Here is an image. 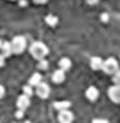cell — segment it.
<instances>
[{"instance_id":"6da1fadb","label":"cell","mask_w":120,"mask_h":123,"mask_svg":"<svg viewBox=\"0 0 120 123\" xmlns=\"http://www.w3.org/2000/svg\"><path fill=\"white\" fill-rule=\"evenodd\" d=\"M29 52H31V55L34 56L35 59L40 60V59L46 58V55L48 54V48H47V46L44 43H41V42H35V43H32L31 47H29Z\"/></svg>"},{"instance_id":"7a4b0ae2","label":"cell","mask_w":120,"mask_h":123,"mask_svg":"<svg viewBox=\"0 0 120 123\" xmlns=\"http://www.w3.org/2000/svg\"><path fill=\"white\" fill-rule=\"evenodd\" d=\"M11 46H12V52L13 54H22L25 49L27 46V42L23 36H15L11 42Z\"/></svg>"},{"instance_id":"3957f363","label":"cell","mask_w":120,"mask_h":123,"mask_svg":"<svg viewBox=\"0 0 120 123\" xmlns=\"http://www.w3.org/2000/svg\"><path fill=\"white\" fill-rule=\"evenodd\" d=\"M102 68L105 74H115L116 71H119V64H117V62L114 58H109L103 63Z\"/></svg>"},{"instance_id":"277c9868","label":"cell","mask_w":120,"mask_h":123,"mask_svg":"<svg viewBox=\"0 0 120 123\" xmlns=\"http://www.w3.org/2000/svg\"><path fill=\"white\" fill-rule=\"evenodd\" d=\"M49 92H51V90H49V86L47 83H41L40 82L39 84H37V88H36V94L40 96L41 99H46L48 98Z\"/></svg>"},{"instance_id":"5b68a950","label":"cell","mask_w":120,"mask_h":123,"mask_svg":"<svg viewBox=\"0 0 120 123\" xmlns=\"http://www.w3.org/2000/svg\"><path fill=\"white\" fill-rule=\"evenodd\" d=\"M29 103H31V100H29V96L25 95V94H23V95H20L17 98V100H16V106H17L19 110H23L24 111L25 108L29 107Z\"/></svg>"},{"instance_id":"8992f818","label":"cell","mask_w":120,"mask_h":123,"mask_svg":"<svg viewBox=\"0 0 120 123\" xmlns=\"http://www.w3.org/2000/svg\"><path fill=\"white\" fill-rule=\"evenodd\" d=\"M108 95H109L112 102L120 103V84H115L114 87H111L108 90Z\"/></svg>"},{"instance_id":"52a82bcc","label":"cell","mask_w":120,"mask_h":123,"mask_svg":"<svg viewBox=\"0 0 120 123\" xmlns=\"http://www.w3.org/2000/svg\"><path fill=\"white\" fill-rule=\"evenodd\" d=\"M57 119H59V122H62V123H69V122L74 120V114H72L71 111H68L67 108H65V110L60 111Z\"/></svg>"},{"instance_id":"ba28073f","label":"cell","mask_w":120,"mask_h":123,"mask_svg":"<svg viewBox=\"0 0 120 123\" xmlns=\"http://www.w3.org/2000/svg\"><path fill=\"white\" fill-rule=\"evenodd\" d=\"M0 54L4 56V58H8V56L12 55V46H11V42H1L0 44Z\"/></svg>"},{"instance_id":"9c48e42d","label":"cell","mask_w":120,"mask_h":123,"mask_svg":"<svg viewBox=\"0 0 120 123\" xmlns=\"http://www.w3.org/2000/svg\"><path fill=\"white\" fill-rule=\"evenodd\" d=\"M86 96H87V98H88L91 102L96 100V99H97V96H99L97 88H96V87H89V88L87 90V92H86Z\"/></svg>"},{"instance_id":"30bf717a","label":"cell","mask_w":120,"mask_h":123,"mask_svg":"<svg viewBox=\"0 0 120 123\" xmlns=\"http://www.w3.org/2000/svg\"><path fill=\"white\" fill-rule=\"evenodd\" d=\"M64 79H65V75H64V71H63L62 68L53 72L52 80L55 82V83H62V82H64Z\"/></svg>"},{"instance_id":"8fae6325","label":"cell","mask_w":120,"mask_h":123,"mask_svg":"<svg viewBox=\"0 0 120 123\" xmlns=\"http://www.w3.org/2000/svg\"><path fill=\"white\" fill-rule=\"evenodd\" d=\"M103 66V60L102 58H97V56H95V58L91 59V67H92V70H100Z\"/></svg>"},{"instance_id":"7c38bea8","label":"cell","mask_w":120,"mask_h":123,"mask_svg":"<svg viewBox=\"0 0 120 123\" xmlns=\"http://www.w3.org/2000/svg\"><path fill=\"white\" fill-rule=\"evenodd\" d=\"M59 67L62 68L63 71L69 70V67H71V60H69L68 58H63V59H60V60H59Z\"/></svg>"},{"instance_id":"4fadbf2b","label":"cell","mask_w":120,"mask_h":123,"mask_svg":"<svg viewBox=\"0 0 120 123\" xmlns=\"http://www.w3.org/2000/svg\"><path fill=\"white\" fill-rule=\"evenodd\" d=\"M69 106H71V102H55V103H53V107L59 111L69 108Z\"/></svg>"},{"instance_id":"5bb4252c","label":"cell","mask_w":120,"mask_h":123,"mask_svg":"<svg viewBox=\"0 0 120 123\" xmlns=\"http://www.w3.org/2000/svg\"><path fill=\"white\" fill-rule=\"evenodd\" d=\"M41 82V75L40 74H34L31 76V79H29V86H37V84Z\"/></svg>"},{"instance_id":"9a60e30c","label":"cell","mask_w":120,"mask_h":123,"mask_svg":"<svg viewBox=\"0 0 120 123\" xmlns=\"http://www.w3.org/2000/svg\"><path fill=\"white\" fill-rule=\"evenodd\" d=\"M46 22L48 23L49 25H56V23H57V18H56V16H53V15H48L46 18Z\"/></svg>"},{"instance_id":"2e32d148","label":"cell","mask_w":120,"mask_h":123,"mask_svg":"<svg viewBox=\"0 0 120 123\" xmlns=\"http://www.w3.org/2000/svg\"><path fill=\"white\" fill-rule=\"evenodd\" d=\"M37 68H39V70H47V68H48V62H47L44 58L40 59L39 64H37Z\"/></svg>"},{"instance_id":"e0dca14e","label":"cell","mask_w":120,"mask_h":123,"mask_svg":"<svg viewBox=\"0 0 120 123\" xmlns=\"http://www.w3.org/2000/svg\"><path fill=\"white\" fill-rule=\"evenodd\" d=\"M23 91H24V94H25V95H28L29 98H31V95L34 94V91H32V88L29 86H24V87H23Z\"/></svg>"},{"instance_id":"ac0fdd59","label":"cell","mask_w":120,"mask_h":123,"mask_svg":"<svg viewBox=\"0 0 120 123\" xmlns=\"http://www.w3.org/2000/svg\"><path fill=\"white\" fill-rule=\"evenodd\" d=\"M114 75H115L114 76V83L115 84H120V71H116Z\"/></svg>"},{"instance_id":"d6986e66","label":"cell","mask_w":120,"mask_h":123,"mask_svg":"<svg viewBox=\"0 0 120 123\" xmlns=\"http://www.w3.org/2000/svg\"><path fill=\"white\" fill-rule=\"evenodd\" d=\"M15 115H16V118H17V119H22V118H23V110H17Z\"/></svg>"},{"instance_id":"ffe728a7","label":"cell","mask_w":120,"mask_h":123,"mask_svg":"<svg viewBox=\"0 0 120 123\" xmlns=\"http://www.w3.org/2000/svg\"><path fill=\"white\" fill-rule=\"evenodd\" d=\"M4 62H6V58L0 54V67H3V66H4Z\"/></svg>"},{"instance_id":"44dd1931","label":"cell","mask_w":120,"mask_h":123,"mask_svg":"<svg viewBox=\"0 0 120 123\" xmlns=\"http://www.w3.org/2000/svg\"><path fill=\"white\" fill-rule=\"evenodd\" d=\"M4 92H6V91H4V87L1 86V84H0V98H3V95H4Z\"/></svg>"},{"instance_id":"7402d4cb","label":"cell","mask_w":120,"mask_h":123,"mask_svg":"<svg viewBox=\"0 0 120 123\" xmlns=\"http://www.w3.org/2000/svg\"><path fill=\"white\" fill-rule=\"evenodd\" d=\"M35 3H37V4H44L47 1V0H34Z\"/></svg>"},{"instance_id":"603a6c76","label":"cell","mask_w":120,"mask_h":123,"mask_svg":"<svg viewBox=\"0 0 120 123\" xmlns=\"http://www.w3.org/2000/svg\"><path fill=\"white\" fill-rule=\"evenodd\" d=\"M88 4H95V3H97V0H86Z\"/></svg>"},{"instance_id":"cb8c5ba5","label":"cell","mask_w":120,"mask_h":123,"mask_svg":"<svg viewBox=\"0 0 120 123\" xmlns=\"http://www.w3.org/2000/svg\"><path fill=\"white\" fill-rule=\"evenodd\" d=\"M107 19H108L107 15H102V20H107Z\"/></svg>"},{"instance_id":"d4e9b609","label":"cell","mask_w":120,"mask_h":123,"mask_svg":"<svg viewBox=\"0 0 120 123\" xmlns=\"http://www.w3.org/2000/svg\"><path fill=\"white\" fill-rule=\"evenodd\" d=\"M93 122H107V120H103V119H93Z\"/></svg>"},{"instance_id":"484cf974","label":"cell","mask_w":120,"mask_h":123,"mask_svg":"<svg viewBox=\"0 0 120 123\" xmlns=\"http://www.w3.org/2000/svg\"><path fill=\"white\" fill-rule=\"evenodd\" d=\"M0 44H1V40H0Z\"/></svg>"}]
</instances>
